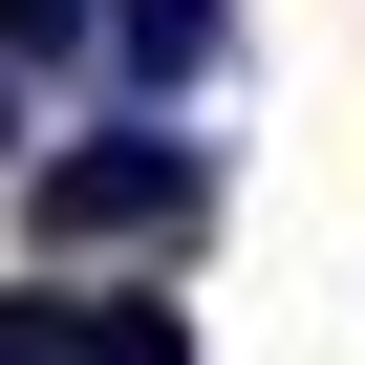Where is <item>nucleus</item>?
I'll return each instance as SVG.
<instances>
[{
	"label": "nucleus",
	"mask_w": 365,
	"mask_h": 365,
	"mask_svg": "<svg viewBox=\"0 0 365 365\" xmlns=\"http://www.w3.org/2000/svg\"><path fill=\"white\" fill-rule=\"evenodd\" d=\"M172 215H215V150L150 129V108H129V129H65V150L22 172V237H43V258H108V237H172Z\"/></svg>",
	"instance_id": "obj_1"
},
{
	"label": "nucleus",
	"mask_w": 365,
	"mask_h": 365,
	"mask_svg": "<svg viewBox=\"0 0 365 365\" xmlns=\"http://www.w3.org/2000/svg\"><path fill=\"white\" fill-rule=\"evenodd\" d=\"M108 65H129V86H194V65H215V0H108Z\"/></svg>",
	"instance_id": "obj_2"
},
{
	"label": "nucleus",
	"mask_w": 365,
	"mask_h": 365,
	"mask_svg": "<svg viewBox=\"0 0 365 365\" xmlns=\"http://www.w3.org/2000/svg\"><path fill=\"white\" fill-rule=\"evenodd\" d=\"M65 365H194L172 301H65Z\"/></svg>",
	"instance_id": "obj_3"
},
{
	"label": "nucleus",
	"mask_w": 365,
	"mask_h": 365,
	"mask_svg": "<svg viewBox=\"0 0 365 365\" xmlns=\"http://www.w3.org/2000/svg\"><path fill=\"white\" fill-rule=\"evenodd\" d=\"M86 22H108V0H0V43H43V65H65Z\"/></svg>",
	"instance_id": "obj_4"
},
{
	"label": "nucleus",
	"mask_w": 365,
	"mask_h": 365,
	"mask_svg": "<svg viewBox=\"0 0 365 365\" xmlns=\"http://www.w3.org/2000/svg\"><path fill=\"white\" fill-rule=\"evenodd\" d=\"M0 129H22V108H0Z\"/></svg>",
	"instance_id": "obj_5"
}]
</instances>
